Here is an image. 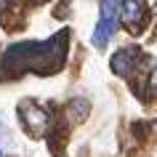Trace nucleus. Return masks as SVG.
<instances>
[{"label":"nucleus","mask_w":157,"mask_h":157,"mask_svg":"<svg viewBox=\"0 0 157 157\" xmlns=\"http://www.w3.org/2000/svg\"><path fill=\"white\" fill-rule=\"evenodd\" d=\"M152 91L157 93V67H155V72H152Z\"/></svg>","instance_id":"obj_5"},{"label":"nucleus","mask_w":157,"mask_h":157,"mask_svg":"<svg viewBox=\"0 0 157 157\" xmlns=\"http://www.w3.org/2000/svg\"><path fill=\"white\" fill-rule=\"evenodd\" d=\"M136 51L133 48H123V51H117L115 59H112V69H115L117 75H128L133 69V64H136Z\"/></svg>","instance_id":"obj_4"},{"label":"nucleus","mask_w":157,"mask_h":157,"mask_svg":"<svg viewBox=\"0 0 157 157\" xmlns=\"http://www.w3.org/2000/svg\"><path fill=\"white\" fill-rule=\"evenodd\" d=\"M117 3H120V0H101V16H99L96 29H93V45H96V48H104L109 43V37H112V32H115L117 11H120Z\"/></svg>","instance_id":"obj_1"},{"label":"nucleus","mask_w":157,"mask_h":157,"mask_svg":"<svg viewBox=\"0 0 157 157\" xmlns=\"http://www.w3.org/2000/svg\"><path fill=\"white\" fill-rule=\"evenodd\" d=\"M120 16H123L125 27L128 29H139L144 24V16H147V6L144 0H123L120 6Z\"/></svg>","instance_id":"obj_2"},{"label":"nucleus","mask_w":157,"mask_h":157,"mask_svg":"<svg viewBox=\"0 0 157 157\" xmlns=\"http://www.w3.org/2000/svg\"><path fill=\"white\" fill-rule=\"evenodd\" d=\"M21 120H24V125L29 128V131L35 133H45V125H48V112H43V109H37L35 104H24L21 107Z\"/></svg>","instance_id":"obj_3"},{"label":"nucleus","mask_w":157,"mask_h":157,"mask_svg":"<svg viewBox=\"0 0 157 157\" xmlns=\"http://www.w3.org/2000/svg\"><path fill=\"white\" fill-rule=\"evenodd\" d=\"M6 3H8V0H0V6H6Z\"/></svg>","instance_id":"obj_6"},{"label":"nucleus","mask_w":157,"mask_h":157,"mask_svg":"<svg viewBox=\"0 0 157 157\" xmlns=\"http://www.w3.org/2000/svg\"><path fill=\"white\" fill-rule=\"evenodd\" d=\"M0 157H3V152H0Z\"/></svg>","instance_id":"obj_7"}]
</instances>
